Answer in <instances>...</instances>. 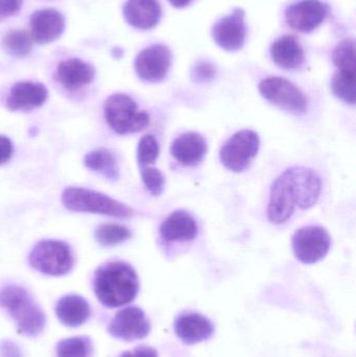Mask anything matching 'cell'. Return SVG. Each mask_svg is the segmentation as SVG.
<instances>
[{"mask_svg":"<svg viewBox=\"0 0 356 357\" xmlns=\"http://www.w3.org/2000/svg\"><path fill=\"white\" fill-rule=\"evenodd\" d=\"M321 191V178L314 169L304 167L286 169L272 185L268 218L276 225L288 222L296 208L307 210L314 207Z\"/></svg>","mask_w":356,"mask_h":357,"instance_id":"1","label":"cell"},{"mask_svg":"<svg viewBox=\"0 0 356 357\" xmlns=\"http://www.w3.org/2000/svg\"><path fill=\"white\" fill-rule=\"evenodd\" d=\"M93 284L98 299L110 308L131 303L139 289L135 270L123 261L109 262L98 268Z\"/></svg>","mask_w":356,"mask_h":357,"instance_id":"2","label":"cell"},{"mask_svg":"<svg viewBox=\"0 0 356 357\" xmlns=\"http://www.w3.org/2000/svg\"><path fill=\"white\" fill-rule=\"evenodd\" d=\"M0 306L12 317L22 335L36 337L43 331L45 314L23 287H4L0 291Z\"/></svg>","mask_w":356,"mask_h":357,"instance_id":"3","label":"cell"},{"mask_svg":"<svg viewBox=\"0 0 356 357\" xmlns=\"http://www.w3.org/2000/svg\"><path fill=\"white\" fill-rule=\"evenodd\" d=\"M62 203L75 212L105 214L114 218H127L133 216L131 207L112 199L109 195L82 187H68L62 195Z\"/></svg>","mask_w":356,"mask_h":357,"instance_id":"4","label":"cell"},{"mask_svg":"<svg viewBox=\"0 0 356 357\" xmlns=\"http://www.w3.org/2000/svg\"><path fill=\"white\" fill-rule=\"evenodd\" d=\"M104 108L107 123L119 135L137 133L150 123V115L138 110L135 100L127 94L116 93L109 96Z\"/></svg>","mask_w":356,"mask_h":357,"instance_id":"5","label":"cell"},{"mask_svg":"<svg viewBox=\"0 0 356 357\" xmlns=\"http://www.w3.org/2000/svg\"><path fill=\"white\" fill-rule=\"evenodd\" d=\"M31 268L49 276L68 274L73 266V255L64 241H42L31 250L29 257Z\"/></svg>","mask_w":356,"mask_h":357,"instance_id":"6","label":"cell"},{"mask_svg":"<svg viewBox=\"0 0 356 357\" xmlns=\"http://www.w3.org/2000/svg\"><path fill=\"white\" fill-rule=\"evenodd\" d=\"M261 146L258 134L252 130H242L232 135L219 151L222 165L233 172L242 173L248 169Z\"/></svg>","mask_w":356,"mask_h":357,"instance_id":"7","label":"cell"},{"mask_svg":"<svg viewBox=\"0 0 356 357\" xmlns=\"http://www.w3.org/2000/svg\"><path fill=\"white\" fill-rule=\"evenodd\" d=\"M263 98L274 106L295 115H304L309 109L307 96L292 82L284 77H270L258 86Z\"/></svg>","mask_w":356,"mask_h":357,"instance_id":"8","label":"cell"},{"mask_svg":"<svg viewBox=\"0 0 356 357\" xmlns=\"http://www.w3.org/2000/svg\"><path fill=\"white\" fill-rule=\"evenodd\" d=\"M292 245L299 261L313 264L326 257L332 247V237L323 227H303L295 232Z\"/></svg>","mask_w":356,"mask_h":357,"instance_id":"9","label":"cell"},{"mask_svg":"<svg viewBox=\"0 0 356 357\" xmlns=\"http://www.w3.org/2000/svg\"><path fill=\"white\" fill-rule=\"evenodd\" d=\"M109 333L123 341H136L148 337L150 322L144 310L136 306L123 308L115 314L108 327Z\"/></svg>","mask_w":356,"mask_h":357,"instance_id":"10","label":"cell"},{"mask_svg":"<svg viewBox=\"0 0 356 357\" xmlns=\"http://www.w3.org/2000/svg\"><path fill=\"white\" fill-rule=\"evenodd\" d=\"M171 64V50L157 44L142 50L135 60L136 73L142 81L159 83L167 77Z\"/></svg>","mask_w":356,"mask_h":357,"instance_id":"11","label":"cell"},{"mask_svg":"<svg viewBox=\"0 0 356 357\" xmlns=\"http://www.w3.org/2000/svg\"><path fill=\"white\" fill-rule=\"evenodd\" d=\"M212 38L215 43L227 52H238L244 46L247 37L245 24V10L234 8L228 16L217 21L212 27Z\"/></svg>","mask_w":356,"mask_h":357,"instance_id":"12","label":"cell"},{"mask_svg":"<svg viewBox=\"0 0 356 357\" xmlns=\"http://www.w3.org/2000/svg\"><path fill=\"white\" fill-rule=\"evenodd\" d=\"M328 14V6L320 0H301L288 6L286 20L291 29L311 33L322 24Z\"/></svg>","mask_w":356,"mask_h":357,"instance_id":"13","label":"cell"},{"mask_svg":"<svg viewBox=\"0 0 356 357\" xmlns=\"http://www.w3.org/2000/svg\"><path fill=\"white\" fill-rule=\"evenodd\" d=\"M47 96L48 91L43 84L19 82L10 89L6 98V108L13 112L31 111L43 106Z\"/></svg>","mask_w":356,"mask_h":357,"instance_id":"14","label":"cell"},{"mask_svg":"<svg viewBox=\"0 0 356 357\" xmlns=\"http://www.w3.org/2000/svg\"><path fill=\"white\" fill-rule=\"evenodd\" d=\"M64 29V16L54 8L39 10L31 16V38L37 43L47 44L56 41Z\"/></svg>","mask_w":356,"mask_h":357,"instance_id":"15","label":"cell"},{"mask_svg":"<svg viewBox=\"0 0 356 357\" xmlns=\"http://www.w3.org/2000/svg\"><path fill=\"white\" fill-rule=\"evenodd\" d=\"M95 77V69L79 59H67L56 67V82L69 91H77L89 85Z\"/></svg>","mask_w":356,"mask_h":357,"instance_id":"16","label":"cell"},{"mask_svg":"<svg viewBox=\"0 0 356 357\" xmlns=\"http://www.w3.org/2000/svg\"><path fill=\"white\" fill-rule=\"evenodd\" d=\"M175 331L183 343L194 345L210 339L215 333V326L202 314H184L175 321Z\"/></svg>","mask_w":356,"mask_h":357,"instance_id":"17","label":"cell"},{"mask_svg":"<svg viewBox=\"0 0 356 357\" xmlns=\"http://www.w3.org/2000/svg\"><path fill=\"white\" fill-rule=\"evenodd\" d=\"M160 234L167 243L194 241L198 235V226L192 214L177 210L163 220Z\"/></svg>","mask_w":356,"mask_h":357,"instance_id":"18","label":"cell"},{"mask_svg":"<svg viewBox=\"0 0 356 357\" xmlns=\"http://www.w3.org/2000/svg\"><path fill=\"white\" fill-rule=\"evenodd\" d=\"M161 14L158 0H127L123 6L125 20L136 29H153L160 21Z\"/></svg>","mask_w":356,"mask_h":357,"instance_id":"19","label":"cell"},{"mask_svg":"<svg viewBox=\"0 0 356 357\" xmlns=\"http://www.w3.org/2000/svg\"><path fill=\"white\" fill-rule=\"evenodd\" d=\"M207 153V144L198 133H185L173 140L171 154L173 158L185 165L196 167L202 162Z\"/></svg>","mask_w":356,"mask_h":357,"instance_id":"20","label":"cell"},{"mask_svg":"<svg viewBox=\"0 0 356 357\" xmlns=\"http://www.w3.org/2000/svg\"><path fill=\"white\" fill-rule=\"evenodd\" d=\"M271 56L280 68L297 69L304 61V52L298 40L293 36H284L271 46Z\"/></svg>","mask_w":356,"mask_h":357,"instance_id":"21","label":"cell"},{"mask_svg":"<svg viewBox=\"0 0 356 357\" xmlns=\"http://www.w3.org/2000/svg\"><path fill=\"white\" fill-rule=\"evenodd\" d=\"M56 312L63 324L77 327L89 319L90 307L88 302L81 296L69 295L59 300Z\"/></svg>","mask_w":356,"mask_h":357,"instance_id":"22","label":"cell"},{"mask_svg":"<svg viewBox=\"0 0 356 357\" xmlns=\"http://www.w3.org/2000/svg\"><path fill=\"white\" fill-rule=\"evenodd\" d=\"M84 161L87 169L102 174L109 180L115 181L119 177L116 156L107 149H98L88 153Z\"/></svg>","mask_w":356,"mask_h":357,"instance_id":"23","label":"cell"},{"mask_svg":"<svg viewBox=\"0 0 356 357\" xmlns=\"http://www.w3.org/2000/svg\"><path fill=\"white\" fill-rule=\"evenodd\" d=\"M355 71L339 70L332 77V93L343 102L355 106L356 102Z\"/></svg>","mask_w":356,"mask_h":357,"instance_id":"24","label":"cell"},{"mask_svg":"<svg viewBox=\"0 0 356 357\" xmlns=\"http://www.w3.org/2000/svg\"><path fill=\"white\" fill-rule=\"evenodd\" d=\"M33 38L22 29L8 31L2 40L4 50L16 58L26 56L33 48Z\"/></svg>","mask_w":356,"mask_h":357,"instance_id":"25","label":"cell"},{"mask_svg":"<svg viewBox=\"0 0 356 357\" xmlns=\"http://www.w3.org/2000/svg\"><path fill=\"white\" fill-rule=\"evenodd\" d=\"M96 241L102 245H115L130 239L132 232L123 225L106 224L98 227L95 231Z\"/></svg>","mask_w":356,"mask_h":357,"instance_id":"26","label":"cell"},{"mask_svg":"<svg viewBox=\"0 0 356 357\" xmlns=\"http://www.w3.org/2000/svg\"><path fill=\"white\" fill-rule=\"evenodd\" d=\"M89 337H75L63 340L56 345V357H88L91 354Z\"/></svg>","mask_w":356,"mask_h":357,"instance_id":"27","label":"cell"},{"mask_svg":"<svg viewBox=\"0 0 356 357\" xmlns=\"http://www.w3.org/2000/svg\"><path fill=\"white\" fill-rule=\"evenodd\" d=\"M332 61L339 70L355 71V43L353 40L341 42L332 54Z\"/></svg>","mask_w":356,"mask_h":357,"instance_id":"28","label":"cell"},{"mask_svg":"<svg viewBox=\"0 0 356 357\" xmlns=\"http://www.w3.org/2000/svg\"><path fill=\"white\" fill-rule=\"evenodd\" d=\"M160 148L155 136L146 135L140 139L137 149V160L140 167L154 165L159 157Z\"/></svg>","mask_w":356,"mask_h":357,"instance_id":"29","label":"cell"},{"mask_svg":"<svg viewBox=\"0 0 356 357\" xmlns=\"http://www.w3.org/2000/svg\"><path fill=\"white\" fill-rule=\"evenodd\" d=\"M142 182L148 189V192L154 197H159L162 195L164 190L165 178L159 169L155 167H140Z\"/></svg>","mask_w":356,"mask_h":357,"instance_id":"30","label":"cell"},{"mask_svg":"<svg viewBox=\"0 0 356 357\" xmlns=\"http://www.w3.org/2000/svg\"><path fill=\"white\" fill-rule=\"evenodd\" d=\"M217 68L208 62H199L192 69V79L196 84L209 83L215 79Z\"/></svg>","mask_w":356,"mask_h":357,"instance_id":"31","label":"cell"},{"mask_svg":"<svg viewBox=\"0 0 356 357\" xmlns=\"http://www.w3.org/2000/svg\"><path fill=\"white\" fill-rule=\"evenodd\" d=\"M23 0H0V21L10 18L20 10Z\"/></svg>","mask_w":356,"mask_h":357,"instance_id":"32","label":"cell"},{"mask_svg":"<svg viewBox=\"0 0 356 357\" xmlns=\"http://www.w3.org/2000/svg\"><path fill=\"white\" fill-rule=\"evenodd\" d=\"M14 148L10 138L0 135V165H6L12 158Z\"/></svg>","mask_w":356,"mask_h":357,"instance_id":"33","label":"cell"},{"mask_svg":"<svg viewBox=\"0 0 356 357\" xmlns=\"http://www.w3.org/2000/svg\"><path fill=\"white\" fill-rule=\"evenodd\" d=\"M0 357H22V354L16 344L3 341L0 344Z\"/></svg>","mask_w":356,"mask_h":357,"instance_id":"34","label":"cell"},{"mask_svg":"<svg viewBox=\"0 0 356 357\" xmlns=\"http://www.w3.org/2000/svg\"><path fill=\"white\" fill-rule=\"evenodd\" d=\"M119 357H159L158 352L156 349L152 347H141L136 348L133 351L123 352Z\"/></svg>","mask_w":356,"mask_h":357,"instance_id":"35","label":"cell"},{"mask_svg":"<svg viewBox=\"0 0 356 357\" xmlns=\"http://www.w3.org/2000/svg\"><path fill=\"white\" fill-rule=\"evenodd\" d=\"M171 6L177 8H185L192 2V0H169Z\"/></svg>","mask_w":356,"mask_h":357,"instance_id":"36","label":"cell"}]
</instances>
